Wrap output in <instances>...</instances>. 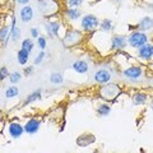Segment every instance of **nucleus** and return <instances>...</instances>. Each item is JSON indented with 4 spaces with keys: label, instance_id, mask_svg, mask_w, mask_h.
Returning a JSON list of instances; mask_svg holds the SVG:
<instances>
[{
    "label": "nucleus",
    "instance_id": "34",
    "mask_svg": "<svg viewBox=\"0 0 153 153\" xmlns=\"http://www.w3.org/2000/svg\"><path fill=\"white\" fill-rule=\"evenodd\" d=\"M1 114H3V111H1V110H0V116H1Z\"/></svg>",
    "mask_w": 153,
    "mask_h": 153
},
{
    "label": "nucleus",
    "instance_id": "18",
    "mask_svg": "<svg viewBox=\"0 0 153 153\" xmlns=\"http://www.w3.org/2000/svg\"><path fill=\"white\" fill-rule=\"evenodd\" d=\"M147 101V94L146 93H135L133 97V103L134 105H143Z\"/></svg>",
    "mask_w": 153,
    "mask_h": 153
},
{
    "label": "nucleus",
    "instance_id": "4",
    "mask_svg": "<svg viewBox=\"0 0 153 153\" xmlns=\"http://www.w3.org/2000/svg\"><path fill=\"white\" fill-rule=\"evenodd\" d=\"M143 74V70L140 66H130V68H126L125 70L123 71V75L128 79H131V80H137L139 79Z\"/></svg>",
    "mask_w": 153,
    "mask_h": 153
},
{
    "label": "nucleus",
    "instance_id": "5",
    "mask_svg": "<svg viewBox=\"0 0 153 153\" xmlns=\"http://www.w3.org/2000/svg\"><path fill=\"white\" fill-rule=\"evenodd\" d=\"M126 44H128V40L125 36H121V35H116L112 37L111 40V49L112 50H123L126 47Z\"/></svg>",
    "mask_w": 153,
    "mask_h": 153
},
{
    "label": "nucleus",
    "instance_id": "27",
    "mask_svg": "<svg viewBox=\"0 0 153 153\" xmlns=\"http://www.w3.org/2000/svg\"><path fill=\"white\" fill-rule=\"evenodd\" d=\"M37 45L38 47H40L41 50H45V47H46V37H42L40 36L37 38Z\"/></svg>",
    "mask_w": 153,
    "mask_h": 153
},
{
    "label": "nucleus",
    "instance_id": "11",
    "mask_svg": "<svg viewBox=\"0 0 153 153\" xmlns=\"http://www.w3.org/2000/svg\"><path fill=\"white\" fill-rule=\"evenodd\" d=\"M71 68H73L76 73H79V74H85L88 71L89 69V66L88 64L85 63L84 60H76L73 63V65H71Z\"/></svg>",
    "mask_w": 153,
    "mask_h": 153
},
{
    "label": "nucleus",
    "instance_id": "24",
    "mask_svg": "<svg viewBox=\"0 0 153 153\" xmlns=\"http://www.w3.org/2000/svg\"><path fill=\"white\" fill-rule=\"evenodd\" d=\"M110 111H111V107H110L108 105H106V103L98 106V108H97V114L100 115V116H107V115L110 114Z\"/></svg>",
    "mask_w": 153,
    "mask_h": 153
},
{
    "label": "nucleus",
    "instance_id": "7",
    "mask_svg": "<svg viewBox=\"0 0 153 153\" xmlns=\"http://www.w3.org/2000/svg\"><path fill=\"white\" fill-rule=\"evenodd\" d=\"M9 134H10V137L14 138V139H18V138H21L23 135V133H25V128H23L19 123H10L9 124Z\"/></svg>",
    "mask_w": 153,
    "mask_h": 153
},
{
    "label": "nucleus",
    "instance_id": "23",
    "mask_svg": "<svg viewBox=\"0 0 153 153\" xmlns=\"http://www.w3.org/2000/svg\"><path fill=\"white\" fill-rule=\"evenodd\" d=\"M33 47H35V44H33V41L31 40V38H26V40L22 41V47H21V49L31 52L33 50Z\"/></svg>",
    "mask_w": 153,
    "mask_h": 153
},
{
    "label": "nucleus",
    "instance_id": "12",
    "mask_svg": "<svg viewBox=\"0 0 153 153\" xmlns=\"http://www.w3.org/2000/svg\"><path fill=\"white\" fill-rule=\"evenodd\" d=\"M33 18V10L30 5H26L21 9V19L23 23H28Z\"/></svg>",
    "mask_w": 153,
    "mask_h": 153
},
{
    "label": "nucleus",
    "instance_id": "15",
    "mask_svg": "<svg viewBox=\"0 0 153 153\" xmlns=\"http://www.w3.org/2000/svg\"><path fill=\"white\" fill-rule=\"evenodd\" d=\"M60 27H61L60 23L54 21V22H50L49 23V26H47V31H49V33H50L51 36H57V35H59Z\"/></svg>",
    "mask_w": 153,
    "mask_h": 153
},
{
    "label": "nucleus",
    "instance_id": "35",
    "mask_svg": "<svg viewBox=\"0 0 153 153\" xmlns=\"http://www.w3.org/2000/svg\"><path fill=\"white\" fill-rule=\"evenodd\" d=\"M152 108H153V100H152Z\"/></svg>",
    "mask_w": 153,
    "mask_h": 153
},
{
    "label": "nucleus",
    "instance_id": "33",
    "mask_svg": "<svg viewBox=\"0 0 153 153\" xmlns=\"http://www.w3.org/2000/svg\"><path fill=\"white\" fill-rule=\"evenodd\" d=\"M18 4H21V5H27L28 3H30V0H16Z\"/></svg>",
    "mask_w": 153,
    "mask_h": 153
},
{
    "label": "nucleus",
    "instance_id": "32",
    "mask_svg": "<svg viewBox=\"0 0 153 153\" xmlns=\"http://www.w3.org/2000/svg\"><path fill=\"white\" fill-rule=\"evenodd\" d=\"M31 36L33 38H38V37H40V32H38L37 28H32V30H31Z\"/></svg>",
    "mask_w": 153,
    "mask_h": 153
},
{
    "label": "nucleus",
    "instance_id": "3",
    "mask_svg": "<svg viewBox=\"0 0 153 153\" xmlns=\"http://www.w3.org/2000/svg\"><path fill=\"white\" fill-rule=\"evenodd\" d=\"M100 26V21L96 16H92V14H87L82 18V28L84 31H93Z\"/></svg>",
    "mask_w": 153,
    "mask_h": 153
},
{
    "label": "nucleus",
    "instance_id": "9",
    "mask_svg": "<svg viewBox=\"0 0 153 153\" xmlns=\"http://www.w3.org/2000/svg\"><path fill=\"white\" fill-rule=\"evenodd\" d=\"M138 55H139V57H142V59H144V60L152 59V56H153V45H151V44L143 45L142 47L138 49Z\"/></svg>",
    "mask_w": 153,
    "mask_h": 153
},
{
    "label": "nucleus",
    "instance_id": "2",
    "mask_svg": "<svg viewBox=\"0 0 153 153\" xmlns=\"http://www.w3.org/2000/svg\"><path fill=\"white\" fill-rule=\"evenodd\" d=\"M80 40H82V33H80L79 31H76V30H69V31H66L65 33V36H64V44L66 46H74L76 44H79Z\"/></svg>",
    "mask_w": 153,
    "mask_h": 153
},
{
    "label": "nucleus",
    "instance_id": "14",
    "mask_svg": "<svg viewBox=\"0 0 153 153\" xmlns=\"http://www.w3.org/2000/svg\"><path fill=\"white\" fill-rule=\"evenodd\" d=\"M17 59H18V63L21 65H26L28 63V60H30V52L21 49L17 54Z\"/></svg>",
    "mask_w": 153,
    "mask_h": 153
},
{
    "label": "nucleus",
    "instance_id": "17",
    "mask_svg": "<svg viewBox=\"0 0 153 153\" xmlns=\"http://www.w3.org/2000/svg\"><path fill=\"white\" fill-rule=\"evenodd\" d=\"M10 38L13 41H17L19 36H21V31H19V28L17 27V21L16 19H13V23H12V27H10Z\"/></svg>",
    "mask_w": 153,
    "mask_h": 153
},
{
    "label": "nucleus",
    "instance_id": "16",
    "mask_svg": "<svg viewBox=\"0 0 153 153\" xmlns=\"http://www.w3.org/2000/svg\"><path fill=\"white\" fill-rule=\"evenodd\" d=\"M41 98V89H37V91H35V92H32L28 97L25 100V106L26 105H30V103H32V102H35V101H38V100Z\"/></svg>",
    "mask_w": 153,
    "mask_h": 153
},
{
    "label": "nucleus",
    "instance_id": "25",
    "mask_svg": "<svg viewBox=\"0 0 153 153\" xmlns=\"http://www.w3.org/2000/svg\"><path fill=\"white\" fill-rule=\"evenodd\" d=\"M9 35H10V30L8 27L0 28V42H7Z\"/></svg>",
    "mask_w": 153,
    "mask_h": 153
},
{
    "label": "nucleus",
    "instance_id": "6",
    "mask_svg": "<svg viewBox=\"0 0 153 153\" xmlns=\"http://www.w3.org/2000/svg\"><path fill=\"white\" fill-rule=\"evenodd\" d=\"M40 126H41V123L40 120H37V119H30L26 124H25V131L27 134H30V135H33V134H36L38 130H40Z\"/></svg>",
    "mask_w": 153,
    "mask_h": 153
},
{
    "label": "nucleus",
    "instance_id": "29",
    "mask_svg": "<svg viewBox=\"0 0 153 153\" xmlns=\"http://www.w3.org/2000/svg\"><path fill=\"white\" fill-rule=\"evenodd\" d=\"M83 0H68V4L70 8H78L79 5H82Z\"/></svg>",
    "mask_w": 153,
    "mask_h": 153
},
{
    "label": "nucleus",
    "instance_id": "21",
    "mask_svg": "<svg viewBox=\"0 0 153 153\" xmlns=\"http://www.w3.org/2000/svg\"><path fill=\"white\" fill-rule=\"evenodd\" d=\"M100 27H101V30L105 32H110L114 30V25H112L111 19H103L101 22V25H100Z\"/></svg>",
    "mask_w": 153,
    "mask_h": 153
},
{
    "label": "nucleus",
    "instance_id": "13",
    "mask_svg": "<svg viewBox=\"0 0 153 153\" xmlns=\"http://www.w3.org/2000/svg\"><path fill=\"white\" fill-rule=\"evenodd\" d=\"M138 28L144 32V31H151L153 28V19L151 17H144L142 19V21L139 22V25H138Z\"/></svg>",
    "mask_w": 153,
    "mask_h": 153
},
{
    "label": "nucleus",
    "instance_id": "26",
    "mask_svg": "<svg viewBox=\"0 0 153 153\" xmlns=\"http://www.w3.org/2000/svg\"><path fill=\"white\" fill-rule=\"evenodd\" d=\"M21 79H22V74L19 73V71H14V73L9 74V80H10L12 84L19 83V82H21Z\"/></svg>",
    "mask_w": 153,
    "mask_h": 153
},
{
    "label": "nucleus",
    "instance_id": "8",
    "mask_svg": "<svg viewBox=\"0 0 153 153\" xmlns=\"http://www.w3.org/2000/svg\"><path fill=\"white\" fill-rule=\"evenodd\" d=\"M111 73H110L108 70L106 69H101L98 71H96L94 74V80L97 83H101V84H105V83H108L110 80H111Z\"/></svg>",
    "mask_w": 153,
    "mask_h": 153
},
{
    "label": "nucleus",
    "instance_id": "28",
    "mask_svg": "<svg viewBox=\"0 0 153 153\" xmlns=\"http://www.w3.org/2000/svg\"><path fill=\"white\" fill-rule=\"evenodd\" d=\"M7 76H9L8 68L7 66H1V68H0V80H4Z\"/></svg>",
    "mask_w": 153,
    "mask_h": 153
},
{
    "label": "nucleus",
    "instance_id": "10",
    "mask_svg": "<svg viewBox=\"0 0 153 153\" xmlns=\"http://www.w3.org/2000/svg\"><path fill=\"white\" fill-rule=\"evenodd\" d=\"M119 93V88H117V85H105V87H102L101 89V94H102V97L103 98H107V96H108V98L110 97H115Z\"/></svg>",
    "mask_w": 153,
    "mask_h": 153
},
{
    "label": "nucleus",
    "instance_id": "22",
    "mask_svg": "<svg viewBox=\"0 0 153 153\" xmlns=\"http://www.w3.org/2000/svg\"><path fill=\"white\" fill-rule=\"evenodd\" d=\"M66 16H68V18L71 19V21H75V19H78L80 17V12L76 8H70L66 10Z\"/></svg>",
    "mask_w": 153,
    "mask_h": 153
},
{
    "label": "nucleus",
    "instance_id": "20",
    "mask_svg": "<svg viewBox=\"0 0 153 153\" xmlns=\"http://www.w3.org/2000/svg\"><path fill=\"white\" fill-rule=\"evenodd\" d=\"M50 82L52 84H61L64 82V76L61 73H52L50 75Z\"/></svg>",
    "mask_w": 153,
    "mask_h": 153
},
{
    "label": "nucleus",
    "instance_id": "1",
    "mask_svg": "<svg viewBox=\"0 0 153 153\" xmlns=\"http://www.w3.org/2000/svg\"><path fill=\"white\" fill-rule=\"evenodd\" d=\"M128 42L131 47H134V49H139V47H142L143 45L148 44V37H147V35L144 32L134 31V32L130 33V36H129Z\"/></svg>",
    "mask_w": 153,
    "mask_h": 153
},
{
    "label": "nucleus",
    "instance_id": "31",
    "mask_svg": "<svg viewBox=\"0 0 153 153\" xmlns=\"http://www.w3.org/2000/svg\"><path fill=\"white\" fill-rule=\"evenodd\" d=\"M33 70H35V66H26L25 68V75L28 76L33 73Z\"/></svg>",
    "mask_w": 153,
    "mask_h": 153
},
{
    "label": "nucleus",
    "instance_id": "19",
    "mask_svg": "<svg viewBox=\"0 0 153 153\" xmlns=\"http://www.w3.org/2000/svg\"><path fill=\"white\" fill-rule=\"evenodd\" d=\"M18 94H19V89H18V87H16V85H12V87H8L5 89V97L7 98H14V97H17Z\"/></svg>",
    "mask_w": 153,
    "mask_h": 153
},
{
    "label": "nucleus",
    "instance_id": "30",
    "mask_svg": "<svg viewBox=\"0 0 153 153\" xmlns=\"http://www.w3.org/2000/svg\"><path fill=\"white\" fill-rule=\"evenodd\" d=\"M44 57H45V52H44V51H41L40 54L37 55V57H36V59H35V64H36V65L41 64V61L44 60Z\"/></svg>",
    "mask_w": 153,
    "mask_h": 153
}]
</instances>
